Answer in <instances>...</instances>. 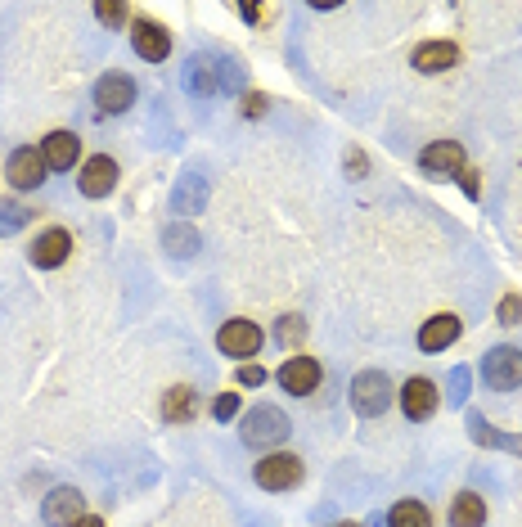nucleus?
Returning <instances> with one entry per match:
<instances>
[{
    "mask_svg": "<svg viewBox=\"0 0 522 527\" xmlns=\"http://www.w3.org/2000/svg\"><path fill=\"white\" fill-rule=\"evenodd\" d=\"M68 248H72V235L68 230H59V226H50L45 235H36V244H32V262L36 266H63L68 262Z\"/></svg>",
    "mask_w": 522,
    "mask_h": 527,
    "instance_id": "nucleus-13",
    "label": "nucleus"
},
{
    "mask_svg": "<svg viewBox=\"0 0 522 527\" xmlns=\"http://www.w3.org/2000/svg\"><path fill=\"white\" fill-rule=\"evenodd\" d=\"M347 172H351V181H356V176L365 172V158H360V154H351V158H347Z\"/></svg>",
    "mask_w": 522,
    "mask_h": 527,
    "instance_id": "nucleus-30",
    "label": "nucleus"
},
{
    "mask_svg": "<svg viewBox=\"0 0 522 527\" xmlns=\"http://www.w3.org/2000/svg\"><path fill=\"white\" fill-rule=\"evenodd\" d=\"M302 334H306V325H302V320H297V316H284V320H279V329H275V338H279V343H284V347L302 343Z\"/></svg>",
    "mask_w": 522,
    "mask_h": 527,
    "instance_id": "nucleus-23",
    "label": "nucleus"
},
{
    "mask_svg": "<svg viewBox=\"0 0 522 527\" xmlns=\"http://www.w3.org/2000/svg\"><path fill=\"white\" fill-rule=\"evenodd\" d=\"M131 46H135V55H140L144 64H162V59L171 55L167 28H162V23H149V19H140L131 28Z\"/></svg>",
    "mask_w": 522,
    "mask_h": 527,
    "instance_id": "nucleus-10",
    "label": "nucleus"
},
{
    "mask_svg": "<svg viewBox=\"0 0 522 527\" xmlns=\"http://www.w3.org/2000/svg\"><path fill=\"white\" fill-rule=\"evenodd\" d=\"M504 446H509V451H522V437H504Z\"/></svg>",
    "mask_w": 522,
    "mask_h": 527,
    "instance_id": "nucleus-33",
    "label": "nucleus"
},
{
    "mask_svg": "<svg viewBox=\"0 0 522 527\" xmlns=\"http://www.w3.org/2000/svg\"><path fill=\"white\" fill-rule=\"evenodd\" d=\"M77 154H81V140L72 136V131H50L41 145L45 167H54V172H68V167L77 163Z\"/></svg>",
    "mask_w": 522,
    "mask_h": 527,
    "instance_id": "nucleus-15",
    "label": "nucleus"
},
{
    "mask_svg": "<svg viewBox=\"0 0 522 527\" xmlns=\"http://www.w3.org/2000/svg\"><path fill=\"white\" fill-rule=\"evenodd\" d=\"M522 320V298H500V325H518Z\"/></svg>",
    "mask_w": 522,
    "mask_h": 527,
    "instance_id": "nucleus-27",
    "label": "nucleus"
},
{
    "mask_svg": "<svg viewBox=\"0 0 522 527\" xmlns=\"http://www.w3.org/2000/svg\"><path fill=\"white\" fill-rule=\"evenodd\" d=\"M113 185H117V163L108 154H95L81 163L77 190L86 194V199H104V194H113Z\"/></svg>",
    "mask_w": 522,
    "mask_h": 527,
    "instance_id": "nucleus-7",
    "label": "nucleus"
},
{
    "mask_svg": "<svg viewBox=\"0 0 522 527\" xmlns=\"http://www.w3.org/2000/svg\"><path fill=\"white\" fill-rule=\"evenodd\" d=\"M401 410L410 419H428L437 410V383L432 379H405L401 388Z\"/></svg>",
    "mask_w": 522,
    "mask_h": 527,
    "instance_id": "nucleus-14",
    "label": "nucleus"
},
{
    "mask_svg": "<svg viewBox=\"0 0 522 527\" xmlns=\"http://www.w3.org/2000/svg\"><path fill=\"white\" fill-rule=\"evenodd\" d=\"M459 338V316H432V320H423V329H419V347L423 352H446L450 343Z\"/></svg>",
    "mask_w": 522,
    "mask_h": 527,
    "instance_id": "nucleus-17",
    "label": "nucleus"
},
{
    "mask_svg": "<svg viewBox=\"0 0 522 527\" xmlns=\"http://www.w3.org/2000/svg\"><path fill=\"white\" fill-rule=\"evenodd\" d=\"M464 383H468V374L459 370V374H455V392H450V401H464Z\"/></svg>",
    "mask_w": 522,
    "mask_h": 527,
    "instance_id": "nucleus-31",
    "label": "nucleus"
},
{
    "mask_svg": "<svg viewBox=\"0 0 522 527\" xmlns=\"http://www.w3.org/2000/svg\"><path fill=\"white\" fill-rule=\"evenodd\" d=\"M261 109H266V95H248V118H257Z\"/></svg>",
    "mask_w": 522,
    "mask_h": 527,
    "instance_id": "nucleus-29",
    "label": "nucleus"
},
{
    "mask_svg": "<svg viewBox=\"0 0 522 527\" xmlns=\"http://www.w3.org/2000/svg\"><path fill=\"white\" fill-rule=\"evenodd\" d=\"M302 460L297 455H288V451H275V455H261V464L252 469V478H257V487L261 491H288V487H297L302 482Z\"/></svg>",
    "mask_w": 522,
    "mask_h": 527,
    "instance_id": "nucleus-3",
    "label": "nucleus"
},
{
    "mask_svg": "<svg viewBox=\"0 0 522 527\" xmlns=\"http://www.w3.org/2000/svg\"><path fill=\"white\" fill-rule=\"evenodd\" d=\"M41 181H45L41 149H14V154H9V185H14V190H36Z\"/></svg>",
    "mask_w": 522,
    "mask_h": 527,
    "instance_id": "nucleus-12",
    "label": "nucleus"
},
{
    "mask_svg": "<svg viewBox=\"0 0 522 527\" xmlns=\"http://www.w3.org/2000/svg\"><path fill=\"white\" fill-rule=\"evenodd\" d=\"M95 19L104 23V28H122V23H126V5H108V0H104V5H95Z\"/></svg>",
    "mask_w": 522,
    "mask_h": 527,
    "instance_id": "nucleus-24",
    "label": "nucleus"
},
{
    "mask_svg": "<svg viewBox=\"0 0 522 527\" xmlns=\"http://www.w3.org/2000/svg\"><path fill=\"white\" fill-rule=\"evenodd\" d=\"M482 379L491 383L495 392H513L522 383V352L518 347H491L482 356Z\"/></svg>",
    "mask_w": 522,
    "mask_h": 527,
    "instance_id": "nucleus-4",
    "label": "nucleus"
},
{
    "mask_svg": "<svg viewBox=\"0 0 522 527\" xmlns=\"http://www.w3.org/2000/svg\"><path fill=\"white\" fill-rule=\"evenodd\" d=\"M387 527H432V514L423 509V500H396L387 509Z\"/></svg>",
    "mask_w": 522,
    "mask_h": 527,
    "instance_id": "nucleus-20",
    "label": "nucleus"
},
{
    "mask_svg": "<svg viewBox=\"0 0 522 527\" xmlns=\"http://www.w3.org/2000/svg\"><path fill=\"white\" fill-rule=\"evenodd\" d=\"M95 104L99 113H126L135 104V82L126 73H108L95 82Z\"/></svg>",
    "mask_w": 522,
    "mask_h": 527,
    "instance_id": "nucleus-9",
    "label": "nucleus"
},
{
    "mask_svg": "<svg viewBox=\"0 0 522 527\" xmlns=\"http://www.w3.org/2000/svg\"><path fill=\"white\" fill-rule=\"evenodd\" d=\"M419 167L428 176H459L464 172V149L455 140H437V145H428L419 154Z\"/></svg>",
    "mask_w": 522,
    "mask_h": 527,
    "instance_id": "nucleus-11",
    "label": "nucleus"
},
{
    "mask_svg": "<svg viewBox=\"0 0 522 527\" xmlns=\"http://www.w3.org/2000/svg\"><path fill=\"white\" fill-rule=\"evenodd\" d=\"M162 244H167L171 257H189V253H198V230L189 226V221H176V226H167Z\"/></svg>",
    "mask_w": 522,
    "mask_h": 527,
    "instance_id": "nucleus-21",
    "label": "nucleus"
},
{
    "mask_svg": "<svg viewBox=\"0 0 522 527\" xmlns=\"http://www.w3.org/2000/svg\"><path fill=\"white\" fill-rule=\"evenodd\" d=\"M459 185H464V194H468V199H477V194H482V176H477V172H468V167L459 172Z\"/></svg>",
    "mask_w": 522,
    "mask_h": 527,
    "instance_id": "nucleus-28",
    "label": "nucleus"
},
{
    "mask_svg": "<svg viewBox=\"0 0 522 527\" xmlns=\"http://www.w3.org/2000/svg\"><path fill=\"white\" fill-rule=\"evenodd\" d=\"M194 410H198V397H194V388H167V397H162V419H171V424H180V419H194Z\"/></svg>",
    "mask_w": 522,
    "mask_h": 527,
    "instance_id": "nucleus-19",
    "label": "nucleus"
},
{
    "mask_svg": "<svg viewBox=\"0 0 522 527\" xmlns=\"http://www.w3.org/2000/svg\"><path fill=\"white\" fill-rule=\"evenodd\" d=\"M41 514L50 527H72L77 518H86V496H81L77 487H54L50 496H45Z\"/></svg>",
    "mask_w": 522,
    "mask_h": 527,
    "instance_id": "nucleus-6",
    "label": "nucleus"
},
{
    "mask_svg": "<svg viewBox=\"0 0 522 527\" xmlns=\"http://www.w3.org/2000/svg\"><path fill=\"white\" fill-rule=\"evenodd\" d=\"M338 527H351V523H338Z\"/></svg>",
    "mask_w": 522,
    "mask_h": 527,
    "instance_id": "nucleus-34",
    "label": "nucleus"
},
{
    "mask_svg": "<svg viewBox=\"0 0 522 527\" xmlns=\"http://www.w3.org/2000/svg\"><path fill=\"white\" fill-rule=\"evenodd\" d=\"M455 64H459V50L450 46V41H423V46L414 50V68L428 77L446 73V68H455Z\"/></svg>",
    "mask_w": 522,
    "mask_h": 527,
    "instance_id": "nucleus-16",
    "label": "nucleus"
},
{
    "mask_svg": "<svg viewBox=\"0 0 522 527\" xmlns=\"http://www.w3.org/2000/svg\"><path fill=\"white\" fill-rule=\"evenodd\" d=\"M185 86L194 95H212L216 91V77H212V64H207L203 55L194 59V64H189V73H185Z\"/></svg>",
    "mask_w": 522,
    "mask_h": 527,
    "instance_id": "nucleus-22",
    "label": "nucleus"
},
{
    "mask_svg": "<svg viewBox=\"0 0 522 527\" xmlns=\"http://www.w3.org/2000/svg\"><path fill=\"white\" fill-rule=\"evenodd\" d=\"M216 347H221L225 356H257L261 352V329L252 325V320H225L221 329H216Z\"/></svg>",
    "mask_w": 522,
    "mask_h": 527,
    "instance_id": "nucleus-5",
    "label": "nucleus"
},
{
    "mask_svg": "<svg viewBox=\"0 0 522 527\" xmlns=\"http://www.w3.org/2000/svg\"><path fill=\"white\" fill-rule=\"evenodd\" d=\"M288 415L279 406H252L248 415H243V442L248 446H257V451H266V446H279L288 437Z\"/></svg>",
    "mask_w": 522,
    "mask_h": 527,
    "instance_id": "nucleus-1",
    "label": "nucleus"
},
{
    "mask_svg": "<svg viewBox=\"0 0 522 527\" xmlns=\"http://www.w3.org/2000/svg\"><path fill=\"white\" fill-rule=\"evenodd\" d=\"M279 383H284V392H293V397H306V392L320 388V361H315V356H288V361L279 365Z\"/></svg>",
    "mask_w": 522,
    "mask_h": 527,
    "instance_id": "nucleus-8",
    "label": "nucleus"
},
{
    "mask_svg": "<svg viewBox=\"0 0 522 527\" xmlns=\"http://www.w3.org/2000/svg\"><path fill=\"white\" fill-rule=\"evenodd\" d=\"M234 379H239L243 388H261V383H266V370H261V365H252V361H243Z\"/></svg>",
    "mask_w": 522,
    "mask_h": 527,
    "instance_id": "nucleus-26",
    "label": "nucleus"
},
{
    "mask_svg": "<svg viewBox=\"0 0 522 527\" xmlns=\"http://www.w3.org/2000/svg\"><path fill=\"white\" fill-rule=\"evenodd\" d=\"M387 401H392V383H387L383 370H360L356 383H351V406H356V415L374 419L387 410Z\"/></svg>",
    "mask_w": 522,
    "mask_h": 527,
    "instance_id": "nucleus-2",
    "label": "nucleus"
},
{
    "mask_svg": "<svg viewBox=\"0 0 522 527\" xmlns=\"http://www.w3.org/2000/svg\"><path fill=\"white\" fill-rule=\"evenodd\" d=\"M72 527H104V523H99L95 514H86V518H77V523H72Z\"/></svg>",
    "mask_w": 522,
    "mask_h": 527,
    "instance_id": "nucleus-32",
    "label": "nucleus"
},
{
    "mask_svg": "<svg viewBox=\"0 0 522 527\" xmlns=\"http://www.w3.org/2000/svg\"><path fill=\"white\" fill-rule=\"evenodd\" d=\"M212 415L216 419H234V415H239V392H221V397L212 401Z\"/></svg>",
    "mask_w": 522,
    "mask_h": 527,
    "instance_id": "nucleus-25",
    "label": "nucleus"
},
{
    "mask_svg": "<svg viewBox=\"0 0 522 527\" xmlns=\"http://www.w3.org/2000/svg\"><path fill=\"white\" fill-rule=\"evenodd\" d=\"M486 523V500L477 491H459L450 505V527H482Z\"/></svg>",
    "mask_w": 522,
    "mask_h": 527,
    "instance_id": "nucleus-18",
    "label": "nucleus"
}]
</instances>
